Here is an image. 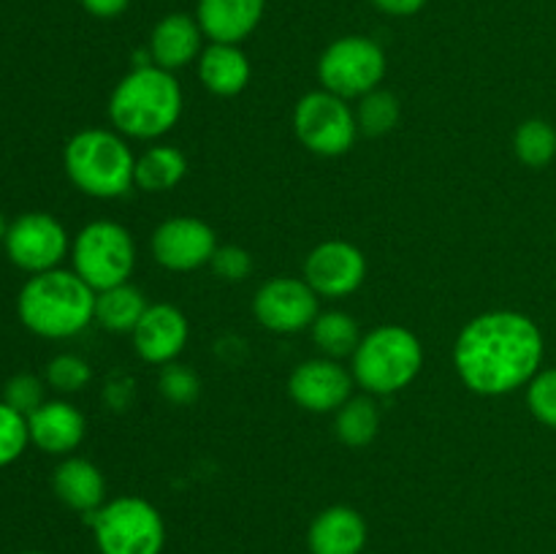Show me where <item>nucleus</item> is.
<instances>
[{"mask_svg": "<svg viewBox=\"0 0 556 554\" xmlns=\"http://www.w3.org/2000/svg\"><path fill=\"white\" fill-rule=\"evenodd\" d=\"M541 326L516 310L476 315L454 342L456 375L481 396H503L521 389L541 373Z\"/></svg>", "mask_w": 556, "mask_h": 554, "instance_id": "obj_1", "label": "nucleus"}, {"mask_svg": "<svg viewBox=\"0 0 556 554\" xmlns=\"http://www.w3.org/2000/svg\"><path fill=\"white\" fill-rule=\"evenodd\" d=\"M182 87L174 71L139 65L117 81L109 98V119L128 139H161L182 117Z\"/></svg>", "mask_w": 556, "mask_h": 554, "instance_id": "obj_2", "label": "nucleus"}, {"mask_svg": "<svg viewBox=\"0 0 556 554\" xmlns=\"http://www.w3.org/2000/svg\"><path fill=\"white\" fill-rule=\"evenodd\" d=\"M98 293L74 269H49L30 275L16 297L22 326L47 340H65L96 320Z\"/></svg>", "mask_w": 556, "mask_h": 554, "instance_id": "obj_3", "label": "nucleus"}, {"mask_svg": "<svg viewBox=\"0 0 556 554\" xmlns=\"http://www.w3.org/2000/svg\"><path fill=\"white\" fill-rule=\"evenodd\" d=\"M63 166L71 182L92 199H119L136 185V155L117 130L74 134L63 150Z\"/></svg>", "mask_w": 556, "mask_h": 554, "instance_id": "obj_4", "label": "nucleus"}, {"mask_svg": "<svg viewBox=\"0 0 556 554\" xmlns=\"http://www.w3.org/2000/svg\"><path fill=\"white\" fill-rule=\"evenodd\" d=\"M424 367L421 340L407 326H378L353 351V380L369 394H396L418 378Z\"/></svg>", "mask_w": 556, "mask_h": 554, "instance_id": "obj_5", "label": "nucleus"}, {"mask_svg": "<svg viewBox=\"0 0 556 554\" xmlns=\"http://www.w3.org/2000/svg\"><path fill=\"white\" fill-rule=\"evenodd\" d=\"M98 554H163L166 521L144 498L125 494L106 500L90 516Z\"/></svg>", "mask_w": 556, "mask_h": 554, "instance_id": "obj_6", "label": "nucleus"}, {"mask_svg": "<svg viewBox=\"0 0 556 554\" xmlns=\"http://www.w3.org/2000/svg\"><path fill=\"white\" fill-rule=\"evenodd\" d=\"M71 261L74 272L92 288L123 286L134 275L136 266V242L125 226L114 221H92L81 228L71 244Z\"/></svg>", "mask_w": 556, "mask_h": 554, "instance_id": "obj_7", "label": "nucleus"}, {"mask_svg": "<svg viewBox=\"0 0 556 554\" xmlns=\"http://www.w3.org/2000/svg\"><path fill=\"white\" fill-rule=\"evenodd\" d=\"M389 60L383 47L367 36H342L324 49L318 60V79L324 90L340 98H364L378 90Z\"/></svg>", "mask_w": 556, "mask_h": 554, "instance_id": "obj_8", "label": "nucleus"}, {"mask_svg": "<svg viewBox=\"0 0 556 554\" xmlns=\"http://www.w3.org/2000/svg\"><path fill=\"white\" fill-rule=\"evenodd\" d=\"M293 134L320 158H340L351 152L358 139L356 112L345 98L329 90H313L293 106Z\"/></svg>", "mask_w": 556, "mask_h": 554, "instance_id": "obj_9", "label": "nucleus"}, {"mask_svg": "<svg viewBox=\"0 0 556 554\" xmlns=\"http://www.w3.org/2000/svg\"><path fill=\"white\" fill-rule=\"evenodd\" d=\"M3 244L11 264L30 275L58 269L71 248L65 226L49 212H25L16 217L9 223Z\"/></svg>", "mask_w": 556, "mask_h": 554, "instance_id": "obj_10", "label": "nucleus"}, {"mask_svg": "<svg viewBox=\"0 0 556 554\" xmlns=\"http://www.w3.org/2000/svg\"><path fill=\"white\" fill-rule=\"evenodd\" d=\"M253 315L264 329L296 335L320 315V297L302 277H271L255 291Z\"/></svg>", "mask_w": 556, "mask_h": 554, "instance_id": "obj_11", "label": "nucleus"}, {"mask_svg": "<svg viewBox=\"0 0 556 554\" xmlns=\"http://www.w3.org/2000/svg\"><path fill=\"white\" fill-rule=\"evenodd\" d=\"M220 248L215 228L201 217H168L152 234V259L168 272H193L212 261Z\"/></svg>", "mask_w": 556, "mask_h": 554, "instance_id": "obj_12", "label": "nucleus"}, {"mask_svg": "<svg viewBox=\"0 0 556 554\" xmlns=\"http://www.w3.org/2000/svg\"><path fill=\"white\" fill-rule=\"evenodd\" d=\"M367 277V259L345 239H326L304 259V280L318 297L342 299L362 288Z\"/></svg>", "mask_w": 556, "mask_h": 554, "instance_id": "obj_13", "label": "nucleus"}, {"mask_svg": "<svg viewBox=\"0 0 556 554\" xmlns=\"http://www.w3.org/2000/svg\"><path fill=\"white\" fill-rule=\"evenodd\" d=\"M353 391V373L334 358L320 356L299 364L288 378V394L309 413H337Z\"/></svg>", "mask_w": 556, "mask_h": 554, "instance_id": "obj_14", "label": "nucleus"}, {"mask_svg": "<svg viewBox=\"0 0 556 554\" xmlns=\"http://www.w3.org/2000/svg\"><path fill=\"white\" fill-rule=\"evenodd\" d=\"M134 348L141 362L147 364H172L185 351L190 337V324L185 313L174 304L157 302L147 307L136 329L130 331Z\"/></svg>", "mask_w": 556, "mask_h": 554, "instance_id": "obj_15", "label": "nucleus"}, {"mask_svg": "<svg viewBox=\"0 0 556 554\" xmlns=\"http://www.w3.org/2000/svg\"><path fill=\"white\" fill-rule=\"evenodd\" d=\"M27 429H30V443L36 449L65 456L79 449L87 432V421L79 407L71 402L49 400L27 416Z\"/></svg>", "mask_w": 556, "mask_h": 554, "instance_id": "obj_16", "label": "nucleus"}, {"mask_svg": "<svg viewBox=\"0 0 556 554\" xmlns=\"http://www.w3.org/2000/svg\"><path fill=\"white\" fill-rule=\"evenodd\" d=\"M367 519L351 505H329L307 530L309 554H362L367 549Z\"/></svg>", "mask_w": 556, "mask_h": 554, "instance_id": "obj_17", "label": "nucleus"}, {"mask_svg": "<svg viewBox=\"0 0 556 554\" xmlns=\"http://www.w3.org/2000/svg\"><path fill=\"white\" fill-rule=\"evenodd\" d=\"M264 11L266 0H199L195 20L210 41L242 43L261 25Z\"/></svg>", "mask_w": 556, "mask_h": 554, "instance_id": "obj_18", "label": "nucleus"}, {"mask_svg": "<svg viewBox=\"0 0 556 554\" xmlns=\"http://www.w3.org/2000/svg\"><path fill=\"white\" fill-rule=\"evenodd\" d=\"M52 489L63 505L76 514L92 516L106 503V478L101 467L85 456H65L52 473Z\"/></svg>", "mask_w": 556, "mask_h": 554, "instance_id": "obj_19", "label": "nucleus"}, {"mask_svg": "<svg viewBox=\"0 0 556 554\" xmlns=\"http://www.w3.org/2000/svg\"><path fill=\"white\" fill-rule=\"evenodd\" d=\"M201 38L204 33L195 16L182 14V11L166 14L150 33L152 65H161L166 71L185 68L201 54Z\"/></svg>", "mask_w": 556, "mask_h": 554, "instance_id": "obj_20", "label": "nucleus"}, {"mask_svg": "<svg viewBox=\"0 0 556 554\" xmlns=\"http://www.w3.org/2000/svg\"><path fill=\"white\" fill-rule=\"evenodd\" d=\"M250 60L239 49V43H215L201 49L199 54V79L212 96L231 98L239 96L250 85Z\"/></svg>", "mask_w": 556, "mask_h": 554, "instance_id": "obj_21", "label": "nucleus"}, {"mask_svg": "<svg viewBox=\"0 0 556 554\" xmlns=\"http://www.w3.org/2000/svg\"><path fill=\"white\" fill-rule=\"evenodd\" d=\"M188 174V158L172 144L150 147L136 158V188L147 193H166L174 190Z\"/></svg>", "mask_w": 556, "mask_h": 554, "instance_id": "obj_22", "label": "nucleus"}, {"mask_svg": "<svg viewBox=\"0 0 556 554\" xmlns=\"http://www.w3.org/2000/svg\"><path fill=\"white\" fill-rule=\"evenodd\" d=\"M147 299L130 282L123 286L106 288V291H98L96 297V320L106 331L114 335H125V331H134L136 324L141 320V315L147 313Z\"/></svg>", "mask_w": 556, "mask_h": 554, "instance_id": "obj_23", "label": "nucleus"}, {"mask_svg": "<svg viewBox=\"0 0 556 554\" xmlns=\"http://www.w3.org/2000/svg\"><path fill=\"white\" fill-rule=\"evenodd\" d=\"M313 331V342L318 345V351L329 358L340 356H353V351L362 342V329H358L356 318L342 310H326L315 318V324L309 326Z\"/></svg>", "mask_w": 556, "mask_h": 554, "instance_id": "obj_24", "label": "nucleus"}, {"mask_svg": "<svg viewBox=\"0 0 556 554\" xmlns=\"http://www.w3.org/2000/svg\"><path fill=\"white\" fill-rule=\"evenodd\" d=\"M380 413L378 405L367 396H351L334 416V432L348 449H364L378 438Z\"/></svg>", "mask_w": 556, "mask_h": 554, "instance_id": "obj_25", "label": "nucleus"}, {"mask_svg": "<svg viewBox=\"0 0 556 554\" xmlns=\"http://www.w3.org/2000/svg\"><path fill=\"white\" fill-rule=\"evenodd\" d=\"M514 152L525 166L546 168L556 158V128L541 117L525 119L514 134Z\"/></svg>", "mask_w": 556, "mask_h": 554, "instance_id": "obj_26", "label": "nucleus"}, {"mask_svg": "<svg viewBox=\"0 0 556 554\" xmlns=\"http://www.w3.org/2000/svg\"><path fill=\"white\" fill-rule=\"evenodd\" d=\"M400 98L389 90H372L367 92L364 98H358V106H356V123H358V134L364 136H378L391 134L400 123Z\"/></svg>", "mask_w": 556, "mask_h": 554, "instance_id": "obj_27", "label": "nucleus"}, {"mask_svg": "<svg viewBox=\"0 0 556 554\" xmlns=\"http://www.w3.org/2000/svg\"><path fill=\"white\" fill-rule=\"evenodd\" d=\"M30 443V429L27 416L16 413L14 407L0 400V467H9L25 454Z\"/></svg>", "mask_w": 556, "mask_h": 554, "instance_id": "obj_28", "label": "nucleus"}, {"mask_svg": "<svg viewBox=\"0 0 556 554\" xmlns=\"http://www.w3.org/2000/svg\"><path fill=\"white\" fill-rule=\"evenodd\" d=\"M157 389H161L163 400L172 402V405H193V402L199 400L201 380L190 367L172 362L161 367Z\"/></svg>", "mask_w": 556, "mask_h": 554, "instance_id": "obj_29", "label": "nucleus"}, {"mask_svg": "<svg viewBox=\"0 0 556 554\" xmlns=\"http://www.w3.org/2000/svg\"><path fill=\"white\" fill-rule=\"evenodd\" d=\"M92 378L90 364L76 353H60L47 364V383L63 394H76L85 389Z\"/></svg>", "mask_w": 556, "mask_h": 554, "instance_id": "obj_30", "label": "nucleus"}, {"mask_svg": "<svg viewBox=\"0 0 556 554\" xmlns=\"http://www.w3.org/2000/svg\"><path fill=\"white\" fill-rule=\"evenodd\" d=\"M527 407L543 427L556 429V367L541 369L527 383Z\"/></svg>", "mask_w": 556, "mask_h": 554, "instance_id": "obj_31", "label": "nucleus"}, {"mask_svg": "<svg viewBox=\"0 0 556 554\" xmlns=\"http://www.w3.org/2000/svg\"><path fill=\"white\" fill-rule=\"evenodd\" d=\"M3 402L14 407L16 413H22V416H30L47 402L43 400V380L30 373L14 375V378L5 380Z\"/></svg>", "mask_w": 556, "mask_h": 554, "instance_id": "obj_32", "label": "nucleus"}, {"mask_svg": "<svg viewBox=\"0 0 556 554\" xmlns=\"http://www.w3.org/2000/svg\"><path fill=\"white\" fill-rule=\"evenodd\" d=\"M210 266L220 280L242 282L253 272V255L244 248H237V244H220L215 250V255H212Z\"/></svg>", "mask_w": 556, "mask_h": 554, "instance_id": "obj_33", "label": "nucleus"}, {"mask_svg": "<svg viewBox=\"0 0 556 554\" xmlns=\"http://www.w3.org/2000/svg\"><path fill=\"white\" fill-rule=\"evenodd\" d=\"M79 3L87 14L98 16V20H114L128 9L130 0H79Z\"/></svg>", "mask_w": 556, "mask_h": 554, "instance_id": "obj_34", "label": "nucleus"}, {"mask_svg": "<svg viewBox=\"0 0 556 554\" xmlns=\"http://www.w3.org/2000/svg\"><path fill=\"white\" fill-rule=\"evenodd\" d=\"M429 0H372L375 9H380L389 16H413L427 5Z\"/></svg>", "mask_w": 556, "mask_h": 554, "instance_id": "obj_35", "label": "nucleus"}, {"mask_svg": "<svg viewBox=\"0 0 556 554\" xmlns=\"http://www.w3.org/2000/svg\"><path fill=\"white\" fill-rule=\"evenodd\" d=\"M5 231H9V223H5V217L0 215V242L5 239Z\"/></svg>", "mask_w": 556, "mask_h": 554, "instance_id": "obj_36", "label": "nucleus"}, {"mask_svg": "<svg viewBox=\"0 0 556 554\" xmlns=\"http://www.w3.org/2000/svg\"><path fill=\"white\" fill-rule=\"evenodd\" d=\"M22 554H43V552H22Z\"/></svg>", "mask_w": 556, "mask_h": 554, "instance_id": "obj_37", "label": "nucleus"}]
</instances>
